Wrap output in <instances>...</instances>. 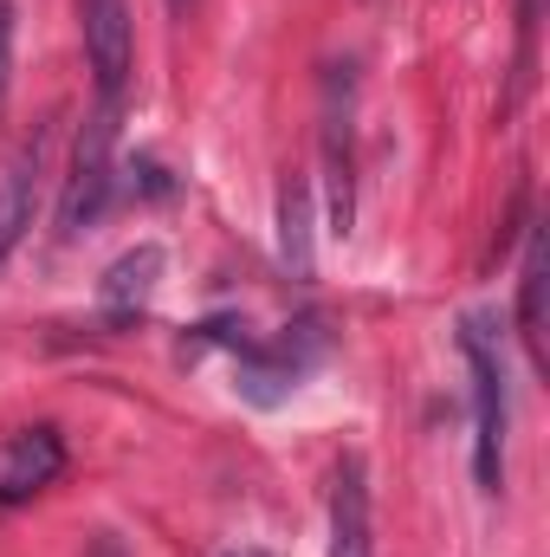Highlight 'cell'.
Listing matches in <instances>:
<instances>
[{
  "instance_id": "cell-1",
  "label": "cell",
  "mask_w": 550,
  "mask_h": 557,
  "mask_svg": "<svg viewBox=\"0 0 550 557\" xmlns=\"http://www.w3.org/2000/svg\"><path fill=\"white\" fill-rule=\"evenodd\" d=\"M460 350H466V370H473V473L486 493L505 486V357H499V331L492 318H466L460 324Z\"/></svg>"
},
{
  "instance_id": "cell-2",
  "label": "cell",
  "mask_w": 550,
  "mask_h": 557,
  "mask_svg": "<svg viewBox=\"0 0 550 557\" xmlns=\"http://www.w3.org/2000/svg\"><path fill=\"white\" fill-rule=\"evenodd\" d=\"M117 117L124 104H98L78 131V149H72V169H65V195H59V240H78L85 227H98V214L111 208V143H117Z\"/></svg>"
},
{
  "instance_id": "cell-3",
  "label": "cell",
  "mask_w": 550,
  "mask_h": 557,
  "mask_svg": "<svg viewBox=\"0 0 550 557\" xmlns=\"http://www.w3.org/2000/svg\"><path fill=\"white\" fill-rule=\"evenodd\" d=\"M78 33H85V59H91V78H98V104H124L130 59H137L130 0H78Z\"/></svg>"
},
{
  "instance_id": "cell-4",
  "label": "cell",
  "mask_w": 550,
  "mask_h": 557,
  "mask_svg": "<svg viewBox=\"0 0 550 557\" xmlns=\"http://www.w3.org/2000/svg\"><path fill=\"white\" fill-rule=\"evenodd\" d=\"M46 162H52V124H39L33 137L13 149V162L0 169V267L20 253V240L33 234L39 214V188H46Z\"/></svg>"
},
{
  "instance_id": "cell-5",
  "label": "cell",
  "mask_w": 550,
  "mask_h": 557,
  "mask_svg": "<svg viewBox=\"0 0 550 557\" xmlns=\"http://www.w3.org/2000/svg\"><path fill=\"white\" fill-rule=\"evenodd\" d=\"M65 473V441L59 428H20L0 441V506H26Z\"/></svg>"
},
{
  "instance_id": "cell-6",
  "label": "cell",
  "mask_w": 550,
  "mask_h": 557,
  "mask_svg": "<svg viewBox=\"0 0 550 557\" xmlns=\"http://www.w3.org/2000/svg\"><path fill=\"white\" fill-rule=\"evenodd\" d=\"M330 557H376V539H370V467H363V454H343L337 480H330Z\"/></svg>"
},
{
  "instance_id": "cell-7",
  "label": "cell",
  "mask_w": 550,
  "mask_h": 557,
  "mask_svg": "<svg viewBox=\"0 0 550 557\" xmlns=\"http://www.w3.org/2000/svg\"><path fill=\"white\" fill-rule=\"evenodd\" d=\"M155 278H162V247L142 240V247H130L124 260L104 267V278H98V305H104L111 318H137L142 305H149V292H155Z\"/></svg>"
},
{
  "instance_id": "cell-8",
  "label": "cell",
  "mask_w": 550,
  "mask_h": 557,
  "mask_svg": "<svg viewBox=\"0 0 550 557\" xmlns=\"http://www.w3.org/2000/svg\"><path fill=\"white\" fill-rule=\"evenodd\" d=\"M518 337H525L532 363H545V221H532V234H525V278H518Z\"/></svg>"
},
{
  "instance_id": "cell-9",
  "label": "cell",
  "mask_w": 550,
  "mask_h": 557,
  "mask_svg": "<svg viewBox=\"0 0 550 557\" xmlns=\"http://www.w3.org/2000/svg\"><path fill=\"white\" fill-rule=\"evenodd\" d=\"M278 253H285L291 278H311V188H304V175H291L278 188Z\"/></svg>"
},
{
  "instance_id": "cell-10",
  "label": "cell",
  "mask_w": 550,
  "mask_h": 557,
  "mask_svg": "<svg viewBox=\"0 0 550 557\" xmlns=\"http://www.w3.org/2000/svg\"><path fill=\"white\" fill-rule=\"evenodd\" d=\"M324 162H330V227L337 234H350V221H357V195H350V117H330L324 124Z\"/></svg>"
},
{
  "instance_id": "cell-11",
  "label": "cell",
  "mask_w": 550,
  "mask_h": 557,
  "mask_svg": "<svg viewBox=\"0 0 550 557\" xmlns=\"http://www.w3.org/2000/svg\"><path fill=\"white\" fill-rule=\"evenodd\" d=\"M538 7L545 0H518V91L532 85V65H538Z\"/></svg>"
},
{
  "instance_id": "cell-12",
  "label": "cell",
  "mask_w": 550,
  "mask_h": 557,
  "mask_svg": "<svg viewBox=\"0 0 550 557\" xmlns=\"http://www.w3.org/2000/svg\"><path fill=\"white\" fill-rule=\"evenodd\" d=\"M13 0H0V104H7V85H13Z\"/></svg>"
},
{
  "instance_id": "cell-13",
  "label": "cell",
  "mask_w": 550,
  "mask_h": 557,
  "mask_svg": "<svg viewBox=\"0 0 550 557\" xmlns=\"http://www.w3.org/2000/svg\"><path fill=\"white\" fill-rule=\"evenodd\" d=\"M85 557H130L124 552V539H117V532H98V539H91V552Z\"/></svg>"
},
{
  "instance_id": "cell-14",
  "label": "cell",
  "mask_w": 550,
  "mask_h": 557,
  "mask_svg": "<svg viewBox=\"0 0 550 557\" xmlns=\"http://www.w3.org/2000/svg\"><path fill=\"white\" fill-rule=\"evenodd\" d=\"M182 7H188V0H168V13H182Z\"/></svg>"
}]
</instances>
